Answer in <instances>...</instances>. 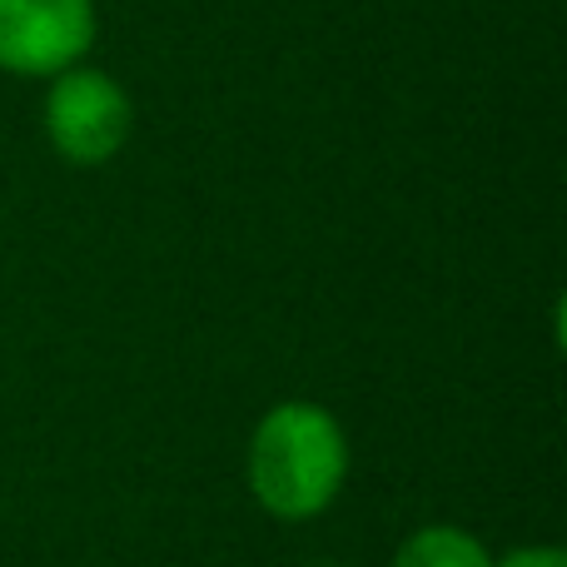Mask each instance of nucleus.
I'll return each mask as SVG.
<instances>
[{"instance_id": "f257e3e1", "label": "nucleus", "mask_w": 567, "mask_h": 567, "mask_svg": "<svg viewBox=\"0 0 567 567\" xmlns=\"http://www.w3.org/2000/svg\"><path fill=\"white\" fill-rule=\"evenodd\" d=\"M349 473V439L319 403H279L249 439V488L259 508L284 523L323 513Z\"/></svg>"}, {"instance_id": "f03ea898", "label": "nucleus", "mask_w": 567, "mask_h": 567, "mask_svg": "<svg viewBox=\"0 0 567 567\" xmlns=\"http://www.w3.org/2000/svg\"><path fill=\"white\" fill-rule=\"evenodd\" d=\"M45 130L70 165H105L130 140V95L100 70H60L45 100Z\"/></svg>"}, {"instance_id": "7ed1b4c3", "label": "nucleus", "mask_w": 567, "mask_h": 567, "mask_svg": "<svg viewBox=\"0 0 567 567\" xmlns=\"http://www.w3.org/2000/svg\"><path fill=\"white\" fill-rule=\"evenodd\" d=\"M95 40L90 0H0V70L60 75Z\"/></svg>"}, {"instance_id": "20e7f679", "label": "nucleus", "mask_w": 567, "mask_h": 567, "mask_svg": "<svg viewBox=\"0 0 567 567\" xmlns=\"http://www.w3.org/2000/svg\"><path fill=\"white\" fill-rule=\"evenodd\" d=\"M393 567H493V558L468 528L429 523L393 553Z\"/></svg>"}, {"instance_id": "39448f33", "label": "nucleus", "mask_w": 567, "mask_h": 567, "mask_svg": "<svg viewBox=\"0 0 567 567\" xmlns=\"http://www.w3.org/2000/svg\"><path fill=\"white\" fill-rule=\"evenodd\" d=\"M493 567H567V558L558 548H518V553H508V558L493 563Z\"/></svg>"}, {"instance_id": "423d86ee", "label": "nucleus", "mask_w": 567, "mask_h": 567, "mask_svg": "<svg viewBox=\"0 0 567 567\" xmlns=\"http://www.w3.org/2000/svg\"><path fill=\"white\" fill-rule=\"evenodd\" d=\"M313 567H343V563H313Z\"/></svg>"}]
</instances>
